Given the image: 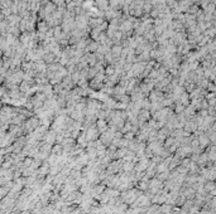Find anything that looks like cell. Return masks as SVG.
<instances>
[{
  "label": "cell",
  "instance_id": "9",
  "mask_svg": "<svg viewBox=\"0 0 216 214\" xmlns=\"http://www.w3.org/2000/svg\"><path fill=\"white\" fill-rule=\"evenodd\" d=\"M76 140H77V144H79L81 148H86V146H87L89 140H87V136H86V134H85L83 131L79 135V138H77Z\"/></svg>",
  "mask_w": 216,
  "mask_h": 214
},
{
  "label": "cell",
  "instance_id": "8",
  "mask_svg": "<svg viewBox=\"0 0 216 214\" xmlns=\"http://www.w3.org/2000/svg\"><path fill=\"white\" fill-rule=\"evenodd\" d=\"M197 140H198V145H200V148H206L207 145H210L211 142H210V140H209V138H207V135L204 132V134H201L200 136L197 138Z\"/></svg>",
  "mask_w": 216,
  "mask_h": 214
},
{
  "label": "cell",
  "instance_id": "2",
  "mask_svg": "<svg viewBox=\"0 0 216 214\" xmlns=\"http://www.w3.org/2000/svg\"><path fill=\"white\" fill-rule=\"evenodd\" d=\"M85 134H86V136H87V140L89 141H95V140H97V138L100 136V132L97 131V128H96V126L95 125H92V126H90L87 130L86 131H83Z\"/></svg>",
  "mask_w": 216,
  "mask_h": 214
},
{
  "label": "cell",
  "instance_id": "6",
  "mask_svg": "<svg viewBox=\"0 0 216 214\" xmlns=\"http://www.w3.org/2000/svg\"><path fill=\"white\" fill-rule=\"evenodd\" d=\"M95 126H96L97 131H99L100 134H102L104 131H106V130H108V122L105 121V120L97 118V120H96V122H95Z\"/></svg>",
  "mask_w": 216,
  "mask_h": 214
},
{
  "label": "cell",
  "instance_id": "16",
  "mask_svg": "<svg viewBox=\"0 0 216 214\" xmlns=\"http://www.w3.org/2000/svg\"><path fill=\"white\" fill-rule=\"evenodd\" d=\"M114 97L118 100V102H122V104H125V105H128L129 102H130V96L126 95V93L120 95V96H114Z\"/></svg>",
  "mask_w": 216,
  "mask_h": 214
},
{
  "label": "cell",
  "instance_id": "17",
  "mask_svg": "<svg viewBox=\"0 0 216 214\" xmlns=\"http://www.w3.org/2000/svg\"><path fill=\"white\" fill-rule=\"evenodd\" d=\"M100 34H101V32L99 30V28H92V29L90 30V37H91V39L95 40V42H97Z\"/></svg>",
  "mask_w": 216,
  "mask_h": 214
},
{
  "label": "cell",
  "instance_id": "4",
  "mask_svg": "<svg viewBox=\"0 0 216 214\" xmlns=\"http://www.w3.org/2000/svg\"><path fill=\"white\" fill-rule=\"evenodd\" d=\"M43 140H44L46 144H55L56 142V132L55 131H52V130H47V132L44 134V136H43Z\"/></svg>",
  "mask_w": 216,
  "mask_h": 214
},
{
  "label": "cell",
  "instance_id": "15",
  "mask_svg": "<svg viewBox=\"0 0 216 214\" xmlns=\"http://www.w3.org/2000/svg\"><path fill=\"white\" fill-rule=\"evenodd\" d=\"M178 101H179L181 104H182V105H183L185 107H186V106H188V105H189V96H188V93H187V92L185 91V92L182 93V95L179 96Z\"/></svg>",
  "mask_w": 216,
  "mask_h": 214
},
{
  "label": "cell",
  "instance_id": "12",
  "mask_svg": "<svg viewBox=\"0 0 216 214\" xmlns=\"http://www.w3.org/2000/svg\"><path fill=\"white\" fill-rule=\"evenodd\" d=\"M99 43L97 42H95V40H91L89 44H87V47H86V52L87 53H95L97 50V48H99Z\"/></svg>",
  "mask_w": 216,
  "mask_h": 214
},
{
  "label": "cell",
  "instance_id": "10",
  "mask_svg": "<svg viewBox=\"0 0 216 214\" xmlns=\"http://www.w3.org/2000/svg\"><path fill=\"white\" fill-rule=\"evenodd\" d=\"M43 9H44V13H46V15H51L52 13H55L56 12V9H57V6L52 3V2H48L47 4H46V6H43ZM46 18V16H44Z\"/></svg>",
  "mask_w": 216,
  "mask_h": 214
},
{
  "label": "cell",
  "instance_id": "23",
  "mask_svg": "<svg viewBox=\"0 0 216 214\" xmlns=\"http://www.w3.org/2000/svg\"><path fill=\"white\" fill-rule=\"evenodd\" d=\"M198 10H200V9H198L197 4H192L191 6L188 8V10H187V14H191V15H196Z\"/></svg>",
  "mask_w": 216,
  "mask_h": 214
},
{
  "label": "cell",
  "instance_id": "20",
  "mask_svg": "<svg viewBox=\"0 0 216 214\" xmlns=\"http://www.w3.org/2000/svg\"><path fill=\"white\" fill-rule=\"evenodd\" d=\"M104 73H105V76H106V77L115 74V68H114V64H109L108 67H105V70H104Z\"/></svg>",
  "mask_w": 216,
  "mask_h": 214
},
{
  "label": "cell",
  "instance_id": "14",
  "mask_svg": "<svg viewBox=\"0 0 216 214\" xmlns=\"http://www.w3.org/2000/svg\"><path fill=\"white\" fill-rule=\"evenodd\" d=\"M51 152L53 154V155H57V156H61L63 154V149H62V145L61 144H55V146L52 148Z\"/></svg>",
  "mask_w": 216,
  "mask_h": 214
},
{
  "label": "cell",
  "instance_id": "26",
  "mask_svg": "<svg viewBox=\"0 0 216 214\" xmlns=\"http://www.w3.org/2000/svg\"><path fill=\"white\" fill-rule=\"evenodd\" d=\"M29 39H30V38H29V36H28L27 33L23 34V37H22V42H23V43H28V40H29Z\"/></svg>",
  "mask_w": 216,
  "mask_h": 214
},
{
  "label": "cell",
  "instance_id": "7",
  "mask_svg": "<svg viewBox=\"0 0 216 214\" xmlns=\"http://www.w3.org/2000/svg\"><path fill=\"white\" fill-rule=\"evenodd\" d=\"M122 50H123V46L122 44H115L110 48V53L113 54V57L115 59H118L120 56H122Z\"/></svg>",
  "mask_w": 216,
  "mask_h": 214
},
{
  "label": "cell",
  "instance_id": "21",
  "mask_svg": "<svg viewBox=\"0 0 216 214\" xmlns=\"http://www.w3.org/2000/svg\"><path fill=\"white\" fill-rule=\"evenodd\" d=\"M49 29V27H48V24L46 23V22H41L39 24H38V30H39V33H44L46 34V32Z\"/></svg>",
  "mask_w": 216,
  "mask_h": 214
},
{
  "label": "cell",
  "instance_id": "24",
  "mask_svg": "<svg viewBox=\"0 0 216 214\" xmlns=\"http://www.w3.org/2000/svg\"><path fill=\"white\" fill-rule=\"evenodd\" d=\"M71 144H75V139H72V138H63V140L61 141L62 146H65V145H71Z\"/></svg>",
  "mask_w": 216,
  "mask_h": 214
},
{
  "label": "cell",
  "instance_id": "11",
  "mask_svg": "<svg viewBox=\"0 0 216 214\" xmlns=\"http://www.w3.org/2000/svg\"><path fill=\"white\" fill-rule=\"evenodd\" d=\"M172 210H173V207H172L171 204L163 203L162 205H159V213L161 214H171Z\"/></svg>",
  "mask_w": 216,
  "mask_h": 214
},
{
  "label": "cell",
  "instance_id": "13",
  "mask_svg": "<svg viewBox=\"0 0 216 214\" xmlns=\"http://www.w3.org/2000/svg\"><path fill=\"white\" fill-rule=\"evenodd\" d=\"M95 4H96L102 12L109 9V0H95Z\"/></svg>",
  "mask_w": 216,
  "mask_h": 214
},
{
  "label": "cell",
  "instance_id": "3",
  "mask_svg": "<svg viewBox=\"0 0 216 214\" xmlns=\"http://www.w3.org/2000/svg\"><path fill=\"white\" fill-rule=\"evenodd\" d=\"M61 86L65 88V90H67V91H71V90H73V87H75V83L72 82V80H71V76L70 74H67L66 77H63L62 78V81H61Z\"/></svg>",
  "mask_w": 216,
  "mask_h": 214
},
{
  "label": "cell",
  "instance_id": "19",
  "mask_svg": "<svg viewBox=\"0 0 216 214\" xmlns=\"http://www.w3.org/2000/svg\"><path fill=\"white\" fill-rule=\"evenodd\" d=\"M157 179L161 182H166L167 179H169V170H166V171H163V173L157 174Z\"/></svg>",
  "mask_w": 216,
  "mask_h": 214
},
{
  "label": "cell",
  "instance_id": "22",
  "mask_svg": "<svg viewBox=\"0 0 216 214\" xmlns=\"http://www.w3.org/2000/svg\"><path fill=\"white\" fill-rule=\"evenodd\" d=\"M148 186H149V180L148 182H144V180H140L139 183H138V188L142 190V192H145L148 190Z\"/></svg>",
  "mask_w": 216,
  "mask_h": 214
},
{
  "label": "cell",
  "instance_id": "5",
  "mask_svg": "<svg viewBox=\"0 0 216 214\" xmlns=\"http://www.w3.org/2000/svg\"><path fill=\"white\" fill-rule=\"evenodd\" d=\"M136 117H138V120H139V122H147L150 118V112L148 110H143L142 108L139 112H138Z\"/></svg>",
  "mask_w": 216,
  "mask_h": 214
},
{
  "label": "cell",
  "instance_id": "1",
  "mask_svg": "<svg viewBox=\"0 0 216 214\" xmlns=\"http://www.w3.org/2000/svg\"><path fill=\"white\" fill-rule=\"evenodd\" d=\"M149 101H150V104H161L162 100L165 98V93H163L162 91H158V90H152L149 92Z\"/></svg>",
  "mask_w": 216,
  "mask_h": 214
},
{
  "label": "cell",
  "instance_id": "25",
  "mask_svg": "<svg viewBox=\"0 0 216 214\" xmlns=\"http://www.w3.org/2000/svg\"><path fill=\"white\" fill-rule=\"evenodd\" d=\"M96 73H97V71L95 70L94 67H90V68H89V72H87V80H91V78H94V77H95V74H96Z\"/></svg>",
  "mask_w": 216,
  "mask_h": 214
},
{
  "label": "cell",
  "instance_id": "18",
  "mask_svg": "<svg viewBox=\"0 0 216 214\" xmlns=\"http://www.w3.org/2000/svg\"><path fill=\"white\" fill-rule=\"evenodd\" d=\"M139 104H140V107H142L143 110H148V111H149V108H150V106H152L149 98H147V97H144V98L139 102Z\"/></svg>",
  "mask_w": 216,
  "mask_h": 214
}]
</instances>
